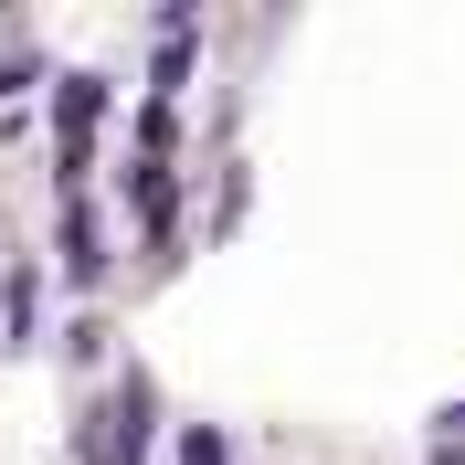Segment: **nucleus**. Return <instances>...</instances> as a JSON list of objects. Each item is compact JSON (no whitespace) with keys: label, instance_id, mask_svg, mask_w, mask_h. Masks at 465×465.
Instances as JSON below:
<instances>
[{"label":"nucleus","instance_id":"nucleus-1","mask_svg":"<svg viewBox=\"0 0 465 465\" xmlns=\"http://www.w3.org/2000/svg\"><path fill=\"white\" fill-rule=\"evenodd\" d=\"M116 116V74H54V191L74 202L95 159V127Z\"/></svg>","mask_w":465,"mask_h":465},{"label":"nucleus","instance_id":"nucleus-2","mask_svg":"<svg viewBox=\"0 0 465 465\" xmlns=\"http://www.w3.org/2000/svg\"><path fill=\"white\" fill-rule=\"evenodd\" d=\"M54 264H64V286H85V296L116 275V232H106V212H95L85 191L54 202Z\"/></svg>","mask_w":465,"mask_h":465},{"label":"nucleus","instance_id":"nucleus-3","mask_svg":"<svg viewBox=\"0 0 465 465\" xmlns=\"http://www.w3.org/2000/svg\"><path fill=\"white\" fill-rule=\"evenodd\" d=\"M148 444H159V381L116 371V465H148Z\"/></svg>","mask_w":465,"mask_h":465},{"label":"nucleus","instance_id":"nucleus-4","mask_svg":"<svg viewBox=\"0 0 465 465\" xmlns=\"http://www.w3.org/2000/svg\"><path fill=\"white\" fill-rule=\"evenodd\" d=\"M32 318H43V275L11 264V286H0V328H11V339H0V349H32Z\"/></svg>","mask_w":465,"mask_h":465},{"label":"nucleus","instance_id":"nucleus-5","mask_svg":"<svg viewBox=\"0 0 465 465\" xmlns=\"http://www.w3.org/2000/svg\"><path fill=\"white\" fill-rule=\"evenodd\" d=\"M127 159H159V170H170V159H180V106H159V95H148V106H138V138H127Z\"/></svg>","mask_w":465,"mask_h":465},{"label":"nucleus","instance_id":"nucleus-6","mask_svg":"<svg viewBox=\"0 0 465 465\" xmlns=\"http://www.w3.org/2000/svg\"><path fill=\"white\" fill-rule=\"evenodd\" d=\"M74 465H116V391L74 412Z\"/></svg>","mask_w":465,"mask_h":465},{"label":"nucleus","instance_id":"nucleus-7","mask_svg":"<svg viewBox=\"0 0 465 465\" xmlns=\"http://www.w3.org/2000/svg\"><path fill=\"white\" fill-rule=\"evenodd\" d=\"M170 465H232V444L212 434V423H180V434H170Z\"/></svg>","mask_w":465,"mask_h":465},{"label":"nucleus","instance_id":"nucleus-8","mask_svg":"<svg viewBox=\"0 0 465 465\" xmlns=\"http://www.w3.org/2000/svg\"><path fill=\"white\" fill-rule=\"evenodd\" d=\"M106 339H116V328H106V318H95V307H85V318L64 328V349H74V371H95V360H106Z\"/></svg>","mask_w":465,"mask_h":465},{"label":"nucleus","instance_id":"nucleus-9","mask_svg":"<svg viewBox=\"0 0 465 465\" xmlns=\"http://www.w3.org/2000/svg\"><path fill=\"white\" fill-rule=\"evenodd\" d=\"M423 434H434V444H465V402H444L434 423H423Z\"/></svg>","mask_w":465,"mask_h":465},{"label":"nucleus","instance_id":"nucleus-10","mask_svg":"<svg viewBox=\"0 0 465 465\" xmlns=\"http://www.w3.org/2000/svg\"><path fill=\"white\" fill-rule=\"evenodd\" d=\"M32 85V54H0V95H22Z\"/></svg>","mask_w":465,"mask_h":465},{"label":"nucleus","instance_id":"nucleus-11","mask_svg":"<svg viewBox=\"0 0 465 465\" xmlns=\"http://www.w3.org/2000/svg\"><path fill=\"white\" fill-rule=\"evenodd\" d=\"M434 465H465V444H434Z\"/></svg>","mask_w":465,"mask_h":465}]
</instances>
